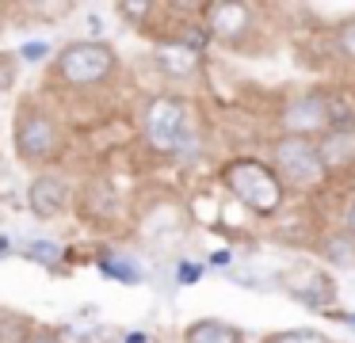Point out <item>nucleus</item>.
I'll use <instances>...</instances> for the list:
<instances>
[{
	"label": "nucleus",
	"instance_id": "0eeeda50",
	"mask_svg": "<svg viewBox=\"0 0 355 343\" xmlns=\"http://www.w3.org/2000/svg\"><path fill=\"white\" fill-rule=\"evenodd\" d=\"M336 122V107L324 91H298L279 107V134L286 137H321Z\"/></svg>",
	"mask_w": 355,
	"mask_h": 343
},
{
	"label": "nucleus",
	"instance_id": "f257e3e1",
	"mask_svg": "<svg viewBox=\"0 0 355 343\" xmlns=\"http://www.w3.org/2000/svg\"><path fill=\"white\" fill-rule=\"evenodd\" d=\"M12 149L27 172H54L69 152V134L62 126V114L42 96H24L12 114Z\"/></svg>",
	"mask_w": 355,
	"mask_h": 343
},
{
	"label": "nucleus",
	"instance_id": "a211bd4d",
	"mask_svg": "<svg viewBox=\"0 0 355 343\" xmlns=\"http://www.w3.org/2000/svg\"><path fill=\"white\" fill-rule=\"evenodd\" d=\"M19 80V65H16V53H0V91H12Z\"/></svg>",
	"mask_w": 355,
	"mask_h": 343
},
{
	"label": "nucleus",
	"instance_id": "39448f33",
	"mask_svg": "<svg viewBox=\"0 0 355 343\" xmlns=\"http://www.w3.org/2000/svg\"><path fill=\"white\" fill-rule=\"evenodd\" d=\"M199 27L222 50H233V53L268 50V19H263L260 4H237V0L199 4Z\"/></svg>",
	"mask_w": 355,
	"mask_h": 343
},
{
	"label": "nucleus",
	"instance_id": "7ed1b4c3",
	"mask_svg": "<svg viewBox=\"0 0 355 343\" xmlns=\"http://www.w3.org/2000/svg\"><path fill=\"white\" fill-rule=\"evenodd\" d=\"M119 73V50L103 38H73L54 50L46 84L58 91H92Z\"/></svg>",
	"mask_w": 355,
	"mask_h": 343
},
{
	"label": "nucleus",
	"instance_id": "ddd939ff",
	"mask_svg": "<svg viewBox=\"0 0 355 343\" xmlns=\"http://www.w3.org/2000/svg\"><path fill=\"white\" fill-rule=\"evenodd\" d=\"M329 42H332V53H336L344 65L355 69V15H344V19L332 23Z\"/></svg>",
	"mask_w": 355,
	"mask_h": 343
},
{
	"label": "nucleus",
	"instance_id": "9d476101",
	"mask_svg": "<svg viewBox=\"0 0 355 343\" xmlns=\"http://www.w3.org/2000/svg\"><path fill=\"white\" fill-rule=\"evenodd\" d=\"M73 198H77L73 179H65V175H58V172H39L27 183V210L39 221L65 218V213L73 210Z\"/></svg>",
	"mask_w": 355,
	"mask_h": 343
},
{
	"label": "nucleus",
	"instance_id": "f03ea898",
	"mask_svg": "<svg viewBox=\"0 0 355 343\" xmlns=\"http://www.w3.org/2000/svg\"><path fill=\"white\" fill-rule=\"evenodd\" d=\"M138 137L153 157L180 160L195 145V107L180 91H157L138 111Z\"/></svg>",
	"mask_w": 355,
	"mask_h": 343
},
{
	"label": "nucleus",
	"instance_id": "4be33fe9",
	"mask_svg": "<svg viewBox=\"0 0 355 343\" xmlns=\"http://www.w3.org/2000/svg\"><path fill=\"white\" fill-rule=\"evenodd\" d=\"M8 27H12V4L0 0V30H8Z\"/></svg>",
	"mask_w": 355,
	"mask_h": 343
},
{
	"label": "nucleus",
	"instance_id": "4468645a",
	"mask_svg": "<svg viewBox=\"0 0 355 343\" xmlns=\"http://www.w3.org/2000/svg\"><path fill=\"white\" fill-rule=\"evenodd\" d=\"M317 252H321L324 259H329V263H355V240L347 233H324L321 236V244H317Z\"/></svg>",
	"mask_w": 355,
	"mask_h": 343
},
{
	"label": "nucleus",
	"instance_id": "f8f14e48",
	"mask_svg": "<svg viewBox=\"0 0 355 343\" xmlns=\"http://www.w3.org/2000/svg\"><path fill=\"white\" fill-rule=\"evenodd\" d=\"M157 65H161L172 80H187V76L199 69V53L187 50V46H164V50L157 53Z\"/></svg>",
	"mask_w": 355,
	"mask_h": 343
},
{
	"label": "nucleus",
	"instance_id": "423d86ee",
	"mask_svg": "<svg viewBox=\"0 0 355 343\" xmlns=\"http://www.w3.org/2000/svg\"><path fill=\"white\" fill-rule=\"evenodd\" d=\"M268 164L279 175V183L286 187V195H317L329 187L324 168L317 160V145L309 137H286L275 134L268 141Z\"/></svg>",
	"mask_w": 355,
	"mask_h": 343
},
{
	"label": "nucleus",
	"instance_id": "2eb2a0df",
	"mask_svg": "<svg viewBox=\"0 0 355 343\" xmlns=\"http://www.w3.org/2000/svg\"><path fill=\"white\" fill-rule=\"evenodd\" d=\"M35 320L24 317V313H12V309H0V343H27Z\"/></svg>",
	"mask_w": 355,
	"mask_h": 343
},
{
	"label": "nucleus",
	"instance_id": "aec40b11",
	"mask_svg": "<svg viewBox=\"0 0 355 343\" xmlns=\"http://www.w3.org/2000/svg\"><path fill=\"white\" fill-rule=\"evenodd\" d=\"M340 233H347L355 240V195L344 202V213H340Z\"/></svg>",
	"mask_w": 355,
	"mask_h": 343
},
{
	"label": "nucleus",
	"instance_id": "f3484780",
	"mask_svg": "<svg viewBox=\"0 0 355 343\" xmlns=\"http://www.w3.org/2000/svg\"><path fill=\"white\" fill-rule=\"evenodd\" d=\"M260 343H336L332 335L317 332V328H286V332H271Z\"/></svg>",
	"mask_w": 355,
	"mask_h": 343
},
{
	"label": "nucleus",
	"instance_id": "412c9836",
	"mask_svg": "<svg viewBox=\"0 0 355 343\" xmlns=\"http://www.w3.org/2000/svg\"><path fill=\"white\" fill-rule=\"evenodd\" d=\"M27 256H31V259H42V263H50V267H54L58 248H54V244H31V248H27Z\"/></svg>",
	"mask_w": 355,
	"mask_h": 343
},
{
	"label": "nucleus",
	"instance_id": "dca6fc26",
	"mask_svg": "<svg viewBox=\"0 0 355 343\" xmlns=\"http://www.w3.org/2000/svg\"><path fill=\"white\" fill-rule=\"evenodd\" d=\"M12 8H16V15L24 12V15H31V19L58 23V19H65V15H73V8H77V4H69V0H54V4H46V0H35V4H12Z\"/></svg>",
	"mask_w": 355,
	"mask_h": 343
},
{
	"label": "nucleus",
	"instance_id": "20e7f679",
	"mask_svg": "<svg viewBox=\"0 0 355 343\" xmlns=\"http://www.w3.org/2000/svg\"><path fill=\"white\" fill-rule=\"evenodd\" d=\"M218 183L233 195V202L245 206L256 218H279L286 206V187L279 183V175L271 172V164L252 152H237L218 168Z\"/></svg>",
	"mask_w": 355,
	"mask_h": 343
},
{
	"label": "nucleus",
	"instance_id": "9b49d317",
	"mask_svg": "<svg viewBox=\"0 0 355 343\" xmlns=\"http://www.w3.org/2000/svg\"><path fill=\"white\" fill-rule=\"evenodd\" d=\"M184 343H248L237 324L222 317H199L184 328Z\"/></svg>",
	"mask_w": 355,
	"mask_h": 343
},
{
	"label": "nucleus",
	"instance_id": "6ab92c4d",
	"mask_svg": "<svg viewBox=\"0 0 355 343\" xmlns=\"http://www.w3.org/2000/svg\"><path fill=\"white\" fill-rule=\"evenodd\" d=\"M27 343H65V332L54 324H35L31 335H27Z\"/></svg>",
	"mask_w": 355,
	"mask_h": 343
},
{
	"label": "nucleus",
	"instance_id": "6e6552de",
	"mask_svg": "<svg viewBox=\"0 0 355 343\" xmlns=\"http://www.w3.org/2000/svg\"><path fill=\"white\" fill-rule=\"evenodd\" d=\"M313 145H317V160H321L329 183L355 175V122L352 118H336L321 137H313Z\"/></svg>",
	"mask_w": 355,
	"mask_h": 343
},
{
	"label": "nucleus",
	"instance_id": "1a4fd4ad",
	"mask_svg": "<svg viewBox=\"0 0 355 343\" xmlns=\"http://www.w3.org/2000/svg\"><path fill=\"white\" fill-rule=\"evenodd\" d=\"M279 286L302 305H313V309H329L336 301V279H332L324 267L317 263H298V267H286L279 274Z\"/></svg>",
	"mask_w": 355,
	"mask_h": 343
}]
</instances>
